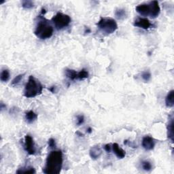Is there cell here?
Masks as SVG:
<instances>
[{
	"label": "cell",
	"mask_w": 174,
	"mask_h": 174,
	"mask_svg": "<svg viewBox=\"0 0 174 174\" xmlns=\"http://www.w3.org/2000/svg\"><path fill=\"white\" fill-rule=\"evenodd\" d=\"M63 153L61 150H52L46 159L43 172L46 174H59L63 167Z\"/></svg>",
	"instance_id": "obj_1"
},
{
	"label": "cell",
	"mask_w": 174,
	"mask_h": 174,
	"mask_svg": "<svg viewBox=\"0 0 174 174\" xmlns=\"http://www.w3.org/2000/svg\"><path fill=\"white\" fill-rule=\"evenodd\" d=\"M43 86L33 76H30L24 89V96L27 98H32L42 94Z\"/></svg>",
	"instance_id": "obj_2"
},
{
	"label": "cell",
	"mask_w": 174,
	"mask_h": 174,
	"mask_svg": "<svg viewBox=\"0 0 174 174\" xmlns=\"http://www.w3.org/2000/svg\"><path fill=\"white\" fill-rule=\"evenodd\" d=\"M54 29L49 22L43 19L38 23L34 31L35 35L40 39H46L51 38L53 35Z\"/></svg>",
	"instance_id": "obj_3"
},
{
	"label": "cell",
	"mask_w": 174,
	"mask_h": 174,
	"mask_svg": "<svg viewBox=\"0 0 174 174\" xmlns=\"http://www.w3.org/2000/svg\"><path fill=\"white\" fill-rule=\"evenodd\" d=\"M97 25L102 32L106 34H112L118 29L117 23L111 18H101Z\"/></svg>",
	"instance_id": "obj_4"
},
{
	"label": "cell",
	"mask_w": 174,
	"mask_h": 174,
	"mask_svg": "<svg viewBox=\"0 0 174 174\" xmlns=\"http://www.w3.org/2000/svg\"><path fill=\"white\" fill-rule=\"evenodd\" d=\"M72 19L69 15L63 14L61 12H58L52 19V22L57 30L67 27L69 25Z\"/></svg>",
	"instance_id": "obj_5"
},
{
	"label": "cell",
	"mask_w": 174,
	"mask_h": 174,
	"mask_svg": "<svg viewBox=\"0 0 174 174\" xmlns=\"http://www.w3.org/2000/svg\"><path fill=\"white\" fill-rule=\"evenodd\" d=\"M24 148L25 151L29 155H34L36 152L35 143L32 137L29 135H27L25 137Z\"/></svg>",
	"instance_id": "obj_6"
},
{
	"label": "cell",
	"mask_w": 174,
	"mask_h": 174,
	"mask_svg": "<svg viewBox=\"0 0 174 174\" xmlns=\"http://www.w3.org/2000/svg\"><path fill=\"white\" fill-rule=\"evenodd\" d=\"M133 25L135 27H137L142 28L145 30L149 29L153 26V25L150 23V21L148 19L142 18V17L137 18L135 20L134 23H133Z\"/></svg>",
	"instance_id": "obj_7"
},
{
	"label": "cell",
	"mask_w": 174,
	"mask_h": 174,
	"mask_svg": "<svg viewBox=\"0 0 174 174\" xmlns=\"http://www.w3.org/2000/svg\"><path fill=\"white\" fill-rule=\"evenodd\" d=\"M150 6V16L152 19L158 17L160 13V8L159 2L157 1H152L149 3Z\"/></svg>",
	"instance_id": "obj_8"
},
{
	"label": "cell",
	"mask_w": 174,
	"mask_h": 174,
	"mask_svg": "<svg viewBox=\"0 0 174 174\" xmlns=\"http://www.w3.org/2000/svg\"><path fill=\"white\" fill-rule=\"evenodd\" d=\"M142 143L143 148L146 150H152L155 146V139H154L152 137L148 135L143 137Z\"/></svg>",
	"instance_id": "obj_9"
},
{
	"label": "cell",
	"mask_w": 174,
	"mask_h": 174,
	"mask_svg": "<svg viewBox=\"0 0 174 174\" xmlns=\"http://www.w3.org/2000/svg\"><path fill=\"white\" fill-rule=\"evenodd\" d=\"M136 11L143 16H148L150 14V6L149 4H142L135 8Z\"/></svg>",
	"instance_id": "obj_10"
},
{
	"label": "cell",
	"mask_w": 174,
	"mask_h": 174,
	"mask_svg": "<svg viewBox=\"0 0 174 174\" xmlns=\"http://www.w3.org/2000/svg\"><path fill=\"white\" fill-rule=\"evenodd\" d=\"M89 154H90V156L91 157L92 159L96 160L99 159L100 156L102 155V150L100 148L99 146H93L92 148L90 149L89 151Z\"/></svg>",
	"instance_id": "obj_11"
},
{
	"label": "cell",
	"mask_w": 174,
	"mask_h": 174,
	"mask_svg": "<svg viewBox=\"0 0 174 174\" xmlns=\"http://www.w3.org/2000/svg\"><path fill=\"white\" fill-rule=\"evenodd\" d=\"M112 148L114 153L115 154L116 156L118 157V159H122L123 158H125V156L126 155V152L125 150L120 148L118 143H113Z\"/></svg>",
	"instance_id": "obj_12"
},
{
	"label": "cell",
	"mask_w": 174,
	"mask_h": 174,
	"mask_svg": "<svg viewBox=\"0 0 174 174\" xmlns=\"http://www.w3.org/2000/svg\"><path fill=\"white\" fill-rule=\"evenodd\" d=\"M165 105L168 108H172L174 106V91H172L168 93L165 97Z\"/></svg>",
	"instance_id": "obj_13"
},
{
	"label": "cell",
	"mask_w": 174,
	"mask_h": 174,
	"mask_svg": "<svg viewBox=\"0 0 174 174\" xmlns=\"http://www.w3.org/2000/svg\"><path fill=\"white\" fill-rule=\"evenodd\" d=\"M37 118H38V115L34 112L32 111V110H30V111L26 113L25 120L27 123L31 124L33 122H35Z\"/></svg>",
	"instance_id": "obj_14"
},
{
	"label": "cell",
	"mask_w": 174,
	"mask_h": 174,
	"mask_svg": "<svg viewBox=\"0 0 174 174\" xmlns=\"http://www.w3.org/2000/svg\"><path fill=\"white\" fill-rule=\"evenodd\" d=\"M167 136L168 138L171 140V142L172 143L173 142V118H172L170 119V121L167 125Z\"/></svg>",
	"instance_id": "obj_15"
},
{
	"label": "cell",
	"mask_w": 174,
	"mask_h": 174,
	"mask_svg": "<svg viewBox=\"0 0 174 174\" xmlns=\"http://www.w3.org/2000/svg\"><path fill=\"white\" fill-rule=\"evenodd\" d=\"M65 76L68 78L69 80H72V81H73V80H77V76H78V72L75 70L73 69H66L65 71Z\"/></svg>",
	"instance_id": "obj_16"
},
{
	"label": "cell",
	"mask_w": 174,
	"mask_h": 174,
	"mask_svg": "<svg viewBox=\"0 0 174 174\" xmlns=\"http://www.w3.org/2000/svg\"><path fill=\"white\" fill-rule=\"evenodd\" d=\"M114 14H115L116 18L119 19V20L125 19L126 17V16H127L126 10H125V9H122V8L116 9Z\"/></svg>",
	"instance_id": "obj_17"
},
{
	"label": "cell",
	"mask_w": 174,
	"mask_h": 174,
	"mask_svg": "<svg viewBox=\"0 0 174 174\" xmlns=\"http://www.w3.org/2000/svg\"><path fill=\"white\" fill-rule=\"evenodd\" d=\"M35 170L33 167H22L19 170L16 171V173H35Z\"/></svg>",
	"instance_id": "obj_18"
},
{
	"label": "cell",
	"mask_w": 174,
	"mask_h": 174,
	"mask_svg": "<svg viewBox=\"0 0 174 174\" xmlns=\"http://www.w3.org/2000/svg\"><path fill=\"white\" fill-rule=\"evenodd\" d=\"M89 72L86 71L85 69H82L81 71L78 72V76H77V80H83L89 78Z\"/></svg>",
	"instance_id": "obj_19"
},
{
	"label": "cell",
	"mask_w": 174,
	"mask_h": 174,
	"mask_svg": "<svg viewBox=\"0 0 174 174\" xmlns=\"http://www.w3.org/2000/svg\"><path fill=\"white\" fill-rule=\"evenodd\" d=\"M10 78V72L8 69H3L1 72L0 79L2 82H7Z\"/></svg>",
	"instance_id": "obj_20"
},
{
	"label": "cell",
	"mask_w": 174,
	"mask_h": 174,
	"mask_svg": "<svg viewBox=\"0 0 174 174\" xmlns=\"http://www.w3.org/2000/svg\"><path fill=\"white\" fill-rule=\"evenodd\" d=\"M34 6V3L29 0H24L22 2V7L25 9H31Z\"/></svg>",
	"instance_id": "obj_21"
},
{
	"label": "cell",
	"mask_w": 174,
	"mask_h": 174,
	"mask_svg": "<svg viewBox=\"0 0 174 174\" xmlns=\"http://www.w3.org/2000/svg\"><path fill=\"white\" fill-rule=\"evenodd\" d=\"M141 77H142V78L143 79V80L144 82H148L150 81V80L151 79V73H150V71H144V72H143L142 73V75H141Z\"/></svg>",
	"instance_id": "obj_22"
},
{
	"label": "cell",
	"mask_w": 174,
	"mask_h": 174,
	"mask_svg": "<svg viewBox=\"0 0 174 174\" xmlns=\"http://www.w3.org/2000/svg\"><path fill=\"white\" fill-rule=\"evenodd\" d=\"M142 166L143 170L146 172H150L152 169V164L148 160H143L142 163Z\"/></svg>",
	"instance_id": "obj_23"
},
{
	"label": "cell",
	"mask_w": 174,
	"mask_h": 174,
	"mask_svg": "<svg viewBox=\"0 0 174 174\" xmlns=\"http://www.w3.org/2000/svg\"><path fill=\"white\" fill-rule=\"evenodd\" d=\"M25 74H19V76H17L16 77L14 78V80H12V85H16L21 82V80L23 79V76H24Z\"/></svg>",
	"instance_id": "obj_24"
},
{
	"label": "cell",
	"mask_w": 174,
	"mask_h": 174,
	"mask_svg": "<svg viewBox=\"0 0 174 174\" xmlns=\"http://www.w3.org/2000/svg\"><path fill=\"white\" fill-rule=\"evenodd\" d=\"M85 122V117L83 115H78L77 116L76 118V125H81Z\"/></svg>",
	"instance_id": "obj_25"
},
{
	"label": "cell",
	"mask_w": 174,
	"mask_h": 174,
	"mask_svg": "<svg viewBox=\"0 0 174 174\" xmlns=\"http://www.w3.org/2000/svg\"><path fill=\"white\" fill-rule=\"evenodd\" d=\"M48 146L50 147V148L53 149V148H56V142L53 138L49 139L48 142Z\"/></svg>",
	"instance_id": "obj_26"
},
{
	"label": "cell",
	"mask_w": 174,
	"mask_h": 174,
	"mask_svg": "<svg viewBox=\"0 0 174 174\" xmlns=\"http://www.w3.org/2000/svg\"><path fill=\"white\" fill-rule=\"evenodd\" d=\"M112 146L110 144V143H108V144L105 145L104 146V150L107 152H110L112 150Z\"/></svg>",
	"instance_id": "obj_27"
},
{
	"label": "cell",
	"mask_w": 174,
	"mask_h": 174,
	"mask_svg": "<svg viewBox=\"0 0 174 174\" xmlns=\"http://www.w3.org/2000/svg\"><path fill=\"white\" fill-rule=\"evenodd\" d=\"M55 88H56L55 86H52L51 88H50V89H49V91H51L52 93H54L55 92Z\"/></svg>",
	"instance_id": "obj_28"
},
{
	"label": "cell",
	"mask_w": 174,
	"mask_h": 174,
	"mask_svg": "<svg viewBox=\"0 0 174 174\" xmlns=\"http://www.w3.org/2000/svg\"><path fill=\"white\" fill-rule=\"evenodd\" d=\"M6 106L4 104V103H1V110H3L4 109H6Z\"/></svg>",
	"instance_id": "obj_29"
},
{
	"label": "cell",
	"mask_w": 174,
	"mask_h": 174,
	"mask_svg": "<svg viewBox=\"0 0 174 174\" xmlns=\"http://www.w3.org/2000/svg\"><path fill=\"white\" fill-rule=\"evenodd\" d=\"M87 132H88L89 133H92V129L91 128V127H89V128L87 129Z\"/></svg>",
	"instance_id": "obj_30"
},
{
	"label": "cell",
	"mask_w": 174,
	"mask_h": 174,
	"mask_svg": "<svg viewBox=\"0 0 174 174\" xmlns=\"http://www.w3.org/2000/svg\"><path fill=\"white\" fill-rule=\"evenodd\" d=\"M85 33H91V29H90L89 28H87L85 29Z\"/></svg>",
	"instance_id": "obj_31"
}]
</instances>
